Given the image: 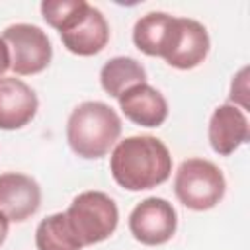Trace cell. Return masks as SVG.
<instances>
[{
    "label": "cell",
    "mask_w": 250,
    "mask_h": 250,
    "mask_svg": "<svg viewBox=\"0 0 250 250\" xmlns=\"http://www.w3.org/2000/svg\"><path fill=\"white\" fill-rule=\"evenodd\" d=\"M109 170L113 180L129 191L152 189L170 178L172 154L160 139L133 135L115 145Z\"/></svg>",
    "instance_id": "obj_1"
},
{
    "label": "cell",
    "mask_w": 250,
    "mask_h": 250,
    "mask_svg": "<svg viewBox=\"0 0 250 250\" xmlns=\"http://www.w3.org/2000/svg\"><path fill=\"white\" fill-rule=\"evenodd\" d=\"M121 135V119L104 102H82L66 123V141L74 154L94 160L109 152Z\"/></svg>",
    "instance_id": "obj_2"
},
{
    "label": "cell",
    "mask_w": 250,
    "mask_h": 250,
    "mask_svg": "<svg viewBox=\"0 0 250 250\" xmlns=\"http://www.w3.org/2000/svg\"><path fill=\"white\" fill-rule=\"evenodd\" d=\"M66 223L82 246L98 244L113 234L119 221L115 201L104 191H82L68 205Z\"/></svg>",
    "instance_id": "obj_3"
},
{
    "label": "cell",
    "mask_w": 250,
    "mask_h": 250,
    "mask_svg": "<svg viewBox=\"0 0 250 250\" xmlns=\"http://www.w3.org/2000/svg\"><path fill=\"white\" fill-rule=\"evenodd\" d=\"M227 182L217 164L205 158H188L174 176V193L191 211L213 209L225 195Z\"/></svg>",
    "instance_id": "obj_4"
},
{
    "label": "cell",
    "mask_w": 250,
    "mask_h": 250,
    "mask_svg": "<svg viewBox=\"0 0 250 250\" xmlns=\"http://www.w3.org/2000/svg\"><path fill=\"white\" fill-rule=\"evenodd\" d=\"M10 49V68L20 76L45 70L53 59V47L47 33L31 23L8 25L2 33Z\"/></svg>",
    "instance_id": "obj_5"
},
{
    "label": "cell",
    "mask_w": 250,
    "mask_h": 250,
    "mask_svg": "<svg viewBox=\"0 0 250 250\" xmlns=\"http://www.w3.org/2000/svg\"><path fill=\"white\" fill-rule=\"evenodd\" d=\"M178 229V215L164 197H146L129 215V230L135 240L146 246L168 242Z\"/></svg>",
    "instance_id": "obj_6"
},
{
    "label": "cell",
    "mask_w": 250,
    "mask_h": 250,
    "mask_svg": "<svg viewBox=\"0 0 250 250\" xmlns=\"http://www.w3.org/2000/svg\"><path fill=\"white\" fill-rule=\"evenodd\" d=\"M41 205L39 184L20 172L0 174V213L14 223H23L37 213Z\"/></svg>",
    "instance_id": "obj_7"
},
{
    "label": "cell",
    "mask_w": 250,
    "mask_h": 250,
    "mask_svg": "<svg viewBox=\"0 0 250 250\" xmlns=\"http://www.w3.org/2000/svg\"><path fill=\"white\" fill-rule=\"evenodd\" d=\"M178 33L180 18L166 12H148L137 20L133 27V43L148 57L166 59L178 41Z\"/></svg>",
    "instance_id": "obj_8"
},
{
    "label": "cell",
    "mask_w": 250,
    "mask_h": 250,
    "mask_svg": "<svg viewBox=\"0 0 250 250\" xmlns=\"http://www.w3.org/2000/svg\"><path fill=\"white\" fill-rule=\"evenodd\" d=\"M39 102L31 86L16 76L0 78V129L14 131L25 127L37 113Z\"/></svg>",
    "instance_id": "obj_9"
},
{
    "label": "cell",
    "mask_w": 250,
    "mask_h": 250,
    "mask_svg": "<svg viewBox=\"0 0 250 250\" xmlns=\"http://www.w3.org/2000/svg\"><path fill=\"white\" fill-rule=\"evenodd\" d=\"M248 139L250 125L238 105L223 104L213 111L209 119V143L217 154L229 156Z\"/></svg>",
    "instance_id": "obj_10"
},
{
    "label": "cell",
    "mask_w": 250,
    "mask_h": 250,
    "mask_svg": "<svg viewBox=\"0 0 250 250\" xmlns=\"http://www.w3.org/2000/svg\"><path fill=\"white\" fill-rule=\"evenodd\" d=\"M119 109L123 115L141 127H158L168 117L166 98L150 84H135L119 98Z\"/></svg>",
    "instance_id": "obj_11"
},
{
    "label": "cell",
    "mask_w": 250,
    "mask_h": 250,
    "mask_svg": "<svg viewBox=\"0 0 250 250\" xmlns=\"http://www.w3.org/2000/svg\"><path fill=\"white\" fill-rule=\"evenodd\" d=\"M61 41L70 53L78 57H92L107 45L109 25L98 8L88 6L86 14L68 31L61 33Z\"/></svg>",
    "instance_id": "obj_12"
},
{
    "label": "cell",
    "mask_w": 250,
    "mask_h": 250,
    "mask_svg": "<svg viewBox=\"0 0 250 250\" xmlns=\"http://www.w3.org/2000/svg\"><path fill=\"white\" fill-rule=\"evenodd\" d=\"M209 47H211V41H209L207 29L191 18H180L178 41L172 53L164 61L174 68L189 70L205 61Z\"/></svg>",
    "instance_id": "obj_13"
},
{
    "label": "cell",
    "mask_w": 250,
    "mask_h": 250,
    "mask_svg": "<svg viewBox=\"0 0 250 250\" xmlns=\"http://www.w3.org/2000/svg\"><path fill=\"white\" fill-rule=\"evenodd\" d=\"M145 82H146V70L133 57H113L100 70V84L113 98H119L131 86Z\"/></svg>",
    "instance_id": "obj_14"
},
{
    "label": "cell",
    "mask_w": 250,
    "mask_h": 250,
    "mask_svg": "<svg viewBox=\"0 0 250 250\" xmlns=\"http://www.w3.org/2000/svg\"><path fill=\"white\" fill-rule=\"evenodd\" d=\"M37 250H82V244L70 230L64 213L45 217L35 229Z\"/></svg>",
    "instance_id": "obj_15"
},
{
    "label": "cell",
    "mask_w": 250,
    "mask_h": 250,
    "mask_svg": "<svg viewBox=\"0 0 250 250\" xmlns=\"http://www.w3.org/2000/svg\"><path fill=\"white\" fill-rule=\"evenodd\" d=\"M88 6L90 4L84 0H45L41 2V16L51 27L62 33L86 14Z\"/></svg>",
    "instance_id": "obj_16"
},
{
    "label": "cell",
    "mask_w": 250,
    "mask_h": 250,
    "mask_svg": "<svg viewBox=\"0 0 250 250\" xmlns=\"http://www.w3.org/2000/svg\"><path fill=\"white\" fill-rule=\"evenodd\" d=\"M248 66L240 68L238 74L232 78V84H230V100L234 102L232 105H240V109L244 111L248 107V100H246V94H248Z\"/></svg>",
    "instance_id": "obj_17"
},
{
    "label": "cell",
    "mask_w": 250,
    "mask_h": 250,
    "mask_svg": "<svg viewBox=\"0 0 250 250\" xmlns=\"http://www.w3.org/2000/svg\"><path fill=\"white\" fill-rule=\"evenodd\" d=\"M8 68H10V49H8L6 41L0 37V78Z\"/></svg>",
    "instance_id": "obj_18"
},
{
    "label": "cell",
    "mask_w": 250,
    "mask_h": 250,
    "mask_svg": "<svg viewBox=\"0 0 250 250\" xmlns=\"http://www.w3.org/2000/svg\"><path fill=\"white\" fill-rule=\"evenodd\" d=\"M8 227H10V221L0 213V246L4 244V240L8 236Z\"/></svg>",
    "instance_id": "obj_19"
}]
</instances>
